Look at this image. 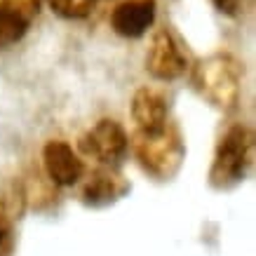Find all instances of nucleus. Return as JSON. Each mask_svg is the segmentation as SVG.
I'll list each match as a JSON object with an SVG mask.
<instances>
[{"label": "nucleus", "instance_id": "2", "mask_svg": "<svg viewBox=\"0 0 256 256\" xmlns=\"http://www.w3.org/2000/svg\"><path fill=\"white\" fill-rule=\"evenodd\" d=\"M252 170H254V130L242 120H233L216 136L207 184L218 193L233 190L242 181H247Z\"/></svg>", "mask_w": 256, "mask_h": 256}, {"label": "nucleus", "instance_id": "8", "mask_svg": "<svg viewBox=\"0 0 256 256\" xmlns=\"http://www.w3.org/2000/svg\"><path fill=\"white\" fill-rule=\"evenodd\" d=\"M170 110H172V104H170V96L158 90V87H139L134 92V99H132V120H134V132H141V134H153V132H160L164 124L170 122Z\"/></svg>", "mask_w": 256, "mask_h": 256}, {"label": "nucleus", "instance_id": "4", "mask_svg": "<svg viewBox=\"0 0 256 256\" xmlns=\"http://www.w3.org/2000/svg\"><path fill=\"white\" fill-rule=\"evenodd\" d=\"M190 64L193 56L188 52V45L174 31V26L164 24L153 33L146 52V70L150 78L160 82H174L190 70Z\"/></svg>", "mask_w": 256, "mask_h": 256}, {"label": "nucleus", "instance_id": "1", "mask_svg": "<svg viewBox=\"0 0 256 256\" xmlns=\"http://www.w3.org/2000/svg\"><path fill=\"white\" fill-rule=\"evenodd\" d=\"M190 87L204 104L216 110L238 108L242 96V80H244V64L230 52H212L190 64L188 70Z\"/></svg>", "mask_w": 256, "mask_h": 256}, {"label": "nucleus", "instance_id": "13", "mask_svg": "<svg viewBox=\"0 0 256 256\" xmlns=\"http://www.w3.org/2000/svg\"><path fill=\"white\" fill-rule=\"evenodd\" d=\"M214 10H216L218 14L224 16H230V19H238V16L244 14V10H247L249 0H210Z\"/></svg>", "mask_w": 256, "mask_h": 256}, {"label": "nucleus", "instance_id": "9", "mask_svg": "<svg viewBox=\"0 0 256 256\" xmlns=\"http://www.w3.org/2000/svg\"><path fill=\"white\" fill-rule=\"evenodd\" d=\"M156 0H122L110 12V28L120 38L136 40L141 36H146L148 28L156 24Z\"/></svg>", "mask_w": 256, "mask_h": 256}, {"label": "nucleus", "instance_id": "5", "mask_svg": "<svg viewBox=\"0 0 256 256\" xmlns=\"http://www.w3.org/2000/svg\"><path fill=\"white\" fill-rule=\"evenodd\" d=\"M78 150L99 167H118L130 153V136L118 120L101 118L78 136Z\"/></svg>", "mask_w": 256, "mask_h": 256}, {"label": "nucleus", "instance_id": "7", "mask_svg": "<svg viewBox=\"0 0 256 256\" xmlns=\"http://www.w3.org/2000/svg\"><path fill=\"white\" fill-rule=\"evenodd\" d=\"M42 170L47 178L59 188L76 186L85 176V162L68 141L62 139H50L42 146Z\"/></svg>", "mask_w": 256, "mask_h": 256}, {"label": "nucleus", "instance_id": "3", "mask_svg": "<svg viewBox=\"0 0 256 256\" xmlns=\"http://www.w3.org/2000/svg\"><path fill=\"white\" fill-rule=\"evenodd\" d=\"M130 148L141 172L158 184L176 178L186 162V136L176 120H170L160 132L153 134L134 132L130 136Z\"/></svg>", "mask_w": 256, "mask_h": 256}, {"label": "nucleus", "instance_id": "10", "mask_svg": "<svg viewBox=\"0 0 256 256\" xmlns=\"http://www.w3.org/2000/svg\"><path fill=\"white\" fill-rule=\"evenodd\" d=\"M40 14V0H0V50L16 45Z\"/></svg>", "mask_w": 256, "mask_h": 256}, {"label": "nucleus", "instance_id": "11", "mask_svg": "<svg viewBox=\"0 0 256 256\" xmlns=\"http://www.w3.org/2000/svg\"><path fill=\"white\" fill-rule=\"evenodd\" d=\"M47 8L62 19H87L94 12L99 0H45Z\"/></svg>", "mask_w": 256, "mask_h": 256}, {"label": "nucleus", "instance_id": "6", "mask_svg": "<svg viewBox=\"0 0 256 256\" xmlns=\"http://www.w3.org/2000/svg\"><path fill=\"white\" fill-rule=\"evenodd\" d=\"M130 178L118 167H96L80 190V202L90 210H104L120 202L124 195H130Z\"/></svg>", "mask_w": 256, "mask_h": 256}, {"label": "nucleus", "instance_id": "12", "mask_svg": "<svg viewBox=\"0 0 256 256\" xmlns=\"http://www.w3.org/2000/svg\"><path fill=\"white\" fill-rule=\"evenodd\" d=\"M14 216H10L8 212L0 207V256H12L14 254Z\"/></svg>", "mask_w": 256, "mask_h": 256}]
</instances>
